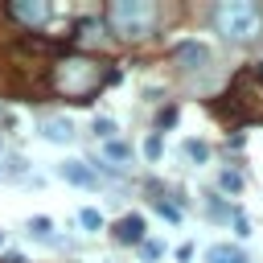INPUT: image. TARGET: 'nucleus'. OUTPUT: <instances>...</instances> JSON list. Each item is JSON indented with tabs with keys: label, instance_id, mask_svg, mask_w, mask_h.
<instances>
[{
	"label": "nucleus",
	"instance_id": "15",
	"mask_svg": "<svg viewBox=\"0 0 263 263\" xmlns=\"http://www.w3.org/2000/svg\"><path fill=\"white\" fill-rule=\"evenodd\" d=\"M185 156H189V160H197V164H201V160H210V148H205V144H201V140H185Z\"/></svg>",
	"mask_w": 263,
	"mask_h": 263
},
{
	"label": "nucleus",
	"instance_id": "5",
	"mask_svg": "<svg viewBox=\"0 0 263 263\" xmlns=\"http://www.w3.org/2000/svg\"><path fill=\"white\" fill-rule=\"evenodd\" d=\"M132 156H136V152H132V144H127V140H119V136L99 144V160H103L99 168H103V173H127V168H132Z\"/></svg>",
	"mask_w": 263,
	"mask_h": 263
},
{
	"label": "nucleus",
	"instance_id": "21",
	"mask_svg": "<svg viewBox=\"0 0 263 263\" xmlns=\"http://www.w3.org/2000/svg\"><path fill=\"white\" fill-rule=\"evenodd\" d=\"M156 123H160V127H173V123H177V107H164V111H160V119H156Z\"/></svg>",
	"mask_w": 263,
	"mask_h": 263
},
{
	"label": "nucleus",
	"instance_id": "1",
	"mask_svg": "<svg viewBox=\"0 0 263 263\" xmlns=\"http://www.w3.org/2000/svg\"><path fill=\"white\" fill-rule=\"evenodd\" d=\"M111 82H119V70H107V62L90 53H66L53 62V74H49V90L66 103H90Z\"/></svg>",
	"mask_w": 263,
	"mask_h": 263
},
{
	"label": "nucleus",
	"instance_id": "2",
	"mask_svg": "<svg viewBox=\"0 0 263 263\" xmlns=\"http://www.w3.org/2000/svg\"><path fill=\"white\" fill-rule=\"evenodd\" d=\"M156 21H160V8L152 0H111L103 8V25L119 41H144V37H152Z\"/></svg>",
	"mask_w": 263,
	"mask_h": 263
},
{
	"label": "nucleus",
	"instance_id": "18",
	"mask_svg": "<svg viewBox=\"0 0 263 263\" xmlns=\"http://www.w3.org/2000/svg\"><path fill=\"white\" fill-rule=\"evenodd\" d=\"M4 168H8L12 177H29V160H25V156H12V160H8ZM4 168H0V173H4Z\"/></svg>",
	"mask_w": 263,
	"mask_h": 263
},
{
	"label": "nucleus",
	"instance_id": "10",
	"mask_svg": "<svg viewBox=\"0 0 263 263\" xmlns=\"http://www.w3.org/2000/svg\"><path fill=\"white\" fill-rule=\"evenodd\" d=\"M74 37H78L82 45H95V41H103V37H107V25H103V21H95V16H82V21L74 25Z\"/></svg>",
	"mask_w": 263,
	"mask_h": 263
},
{
	"label": "nucleus",
	"instance_id": "7",
	"mask_svg": "<svg viewBox=\"0 0 263 263\" xmlns=\"http://www.w3.org/2000/svg\"><path fill=\"white\" fill-rule=\"evenodd\" d=\"M58 177L70 181L74 189H99V168H90L86 160H62L58 164Z\"/></svg>",
	"mask_w": 263,
	"mask_h": 263
},
{
	"label": "nucleus",
	"instance_id": "22",
	"mask_svg": "<svg viewBox=\"0 0 263 263\" xmlns=\"http://www.w3.org/2000/svg\"><path fill=\"white\" fill-rule=\"evenodd\" d=\"M177 259H181V263H185V259H193V247H189V242H181V247H177Z\"/></svg>",
	"mask_w": 263,
	"mask_h": 263
},
{
	"label": "nucleus",
	"instance_id": "6",
	"mask_svg": "<svg viewBox=\"0 0 263 263\" xmlns=\"http://www.w3.org/2000/svg\"><path fill=\"white\" fill-rule=\"evenodd\" d=\"M173 62H177V70L193 74V70H205V66H210V49H205L201 41H181V45L173 49Z\"/></svg>",
	"mask_w": 263,
	"mask_h": 263
},
{
	"label": "nucleus",
	"instance_id": "19",
	"mask_svg": "<svg viewBox=\"0 0 263 263\" xmlns=\"http://www.w3.org/2000/svg\"><path fill=\"white\" fill-rule=\"evenodd\" d=\"M140 255L152 263V259H160V255H164V247H160V242H152V238H144V242H140Z\"/></svg>",
	"mask_w": 263,
	"mask_h": 263
},
{
	"label": "nucleus",
	"instance_id": "24",
	"mask_svg": "<svg viewBox=\"0 0 263 263\" xmlns=\"http://www.w3.org/2000/svg\"><path fill=\"white\" fill-rule=\"evenodd\" d=\"M0 247H4V230H0Z\"/></svg>",
	"mask_w": 263,
	"mask_h": 263
},
{
	"label": "nucleus",
	"instance_id": "13",
	"mask_svg": "<svg viewBox=\"0 0 263 263\" xmlns=\"http://www.w3.org/2000/svg\"><path fill=\"white\" fill-rule=\"evenodd\" d=\"M78 226H82L86 234H95V230H103V214H99L95 205H82V210H78Z\"/></svg>",
	"mask_w": 263,
	"mask_h": 263
},
{
	"label": "nucleus",
	"instance_id": "4",
	"mask_svg": "<svg viewBox=\"0 0 263 263\" xmlns=\"http://www.w3.org/2000/svg\"><path fill=\"white\" fill-rule=\"evenodd\" d=\"M4 12H8V21L25 25V29H41V25H49V16H53V8H49L45 0H8Z\"/></svg>",
	"mask_w": 263,
	"mask_h": 263
},
{
	"label": "nucleus",
	"instance_id": "17",
	"mask_svg": "<svg viewBox=\"0 0 263 263\" xmlns=\"http://www.w3.org/2000/svg\"><path fill=\"white\" fill-rule=\"evenodd\" d=\"M160 152H164L160 136H148V140H144V156H148V160H160Z\"/></svg>",
	"mask_w": 263,
	"mask_h": 263
},
{
	"label": "nucleus",
	"instance_id": "20",
	"mask_svg": "<svg viewBox=\"0 0 263 263\" xmlns=\"http://www.w3.org/2000/svg\"><path fill=\"white\" fill-rule=\"evenodd\" d=\"M156 214H164L168 222H181V210H177V205H168L164 197H156Z\"/></svg>",
	"mask_w": 263,
	"mask_h": 263
},
{
	"label": "nucleus",
	"instance_id": "3",
	"mask_svg": "<svg viewBox=\"0 0 263 263\" xmlns=\"http://www.w3.org/2000/svg\"><path fill=\"white\" fill-rule=\"evenodd\" d=\"M210 25H214V33L226 37L230 45H251V41H259V33H263V8H259L255 0H222V4H214Z\"/></svg>",
	"mask_w": 263,
	"mask_h": 263
},
{
	"label": "nucleus",
	"instance_id": "8",
	"mask_svg": "<svg viewBox=\"0 0 263 263\" xmlns=\"http://www.w3.org/2000/svg\"><path fill=\"white\" fill-rule=\"evenodd\" d=\"M144 234H148V222H144L140 214H123V218L115 222V230H111V238H115L119 247H140Z\"/></svg>",
	"mask_w": 263,
	"mask_h": 263
},
{
	"label": "nucleus",
	"instance_id": "14",
	"mask_svg": "<svg viewBox=\"0 0 263 263\" xmlns=\"http://www.w3.org/2000/svg\"><path fill=\"white\" fill-rule=\"evenodd\" d=\"M90 132H95V136H99V144H103V140H115V132H119V127H115V119H103V115H99V119L90 123Z\"/></svg>",
	"mask_w": 263,
	"mask_h": 263
},
{
	"label": "nucleus",
	"instance_id": "12",
	"mask_svg": "<svg viewBox=\"0 0 263 263\" xmlns=\"http://www.w3.org/2000/svg\"><path fill=\"white\" fill-rule=\"evenodd\" d=\"M25 230H29L33 238H45V242H53V230H58V226H53V218L37 214V218H29V222H25Z\"/></svg>",
	"mask_w": 263,
	"mask_h": 263
},
{
	"label": "nucleus",
	"instance_id": "11",
	"mask_svg": "<svg viewBox=\"0 0 263 263\" xmlns=\"http://www.w3.org/2000/svg\"><path fill=\"white\" fill-rule=\"evenodd\" d=\"M205 263H247L242 247H230V242H214L205 251Z\"/></svg>",
	"mask_w": 263,
	"mask_h": 263
},
{
	"label": "nucleus",
	"instance_id": "9",
	"mask_svg": "<svg viewBox=\"0 0 263 263\" xmlns=\"http://www.w3.org/2000/svg\"><path fill=\"white\" fill-rule=\"evenodd\" d=\"M74 136H78V127H74L66 115L41 119V140H49V144H74Z\"/></svg>",
	"mask_w": 263,
	"mask_h": 263
},
{
	"label": "nucleus",
	"instance_id": "16",
	"mask_svg": "<svg viewBox=\"0 0 263 263\" xmlns=\"http://www.w3.org/2000/svg\"><path fill=\"white\" fill-rule=\"evenodd\" d=\"M218 185H222V189H226V193H238V189H242V177H238V173H230V168H226V173H222V177H218Z\"/></svg>",
	"mask_w": 263,
	"mask_h": 263
},
{
	"label": "nucleus",
	"instance_id": "23",
	"mask_svg": "<svg viewBox=\"0 0 263 263\" xmlns=\"http://www.w3.org/2000/svg\"><path fill=\"white\" fill-rule=\"evenodd\" d=\"M4 263H29V259H25L21 251H8V255H4Z\"/></svg>",
	"mask_w": 263,
	"mask_h": 263
}]
</instances>
